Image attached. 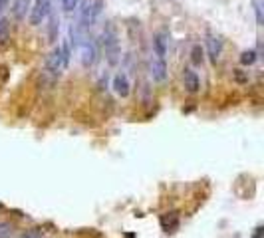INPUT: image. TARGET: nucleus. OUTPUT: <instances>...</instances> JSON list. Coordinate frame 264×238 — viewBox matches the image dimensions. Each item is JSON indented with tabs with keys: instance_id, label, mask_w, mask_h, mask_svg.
I'll use <instances>...</instances> for the list:
<instances>
[{
	"instance_id": "obj_5",
	"label": "nucleus",
	"mask_w": 264,
	"mask_h": 238,
	"mask_svg": "<svg viewBox=\"0 0 264 238\" xmlns=\"http://www.w3.org/2000/svg\"><path fill=\"white\" fill-rule=\"evenodd\" d=\"M52 12V0H36L30 8V22L32 26H40Z\"/></svg>"
},
{
	"instance_id": "obj_12",
	"label": "nucleus",
	"mask_w": 264,
	"mask_h": 238,
	"mask_svg": "<svg viewBox=\"0 0 264 238\" xmlns=\"http://www.w3.org/2000/svg\"><path fill=\"white\" fill-rule=\"evenodd\" d=\"M191 60H193V64H203V60H205V52H203V48H201V46H193V50H191Z\"/></svg>"
},
{
	"instance_id": "obj_11",
	"label": "nucleus",
	"mask_w": 264,
	"mask_h": 238,
	"mask_svg": "<svg viewBox=\"0 0 264 238\" xmlns=\"http://www.w3.org/2000/svg\"><path fill=\"white\" fill-rule=\"evenodd\" d=\"M8 34H10V24H8V18L0 14V42L8 40Z\"/></svg>"
},
{
	"instance_id": "obj_18",
	"label": "nucleus",
	"mask_w": 264,
	"mask_h": 238,
	"mask_svg": "<svg viewBox=\"0 0 264 238\" xmlns=\"http://www.w3.org/2000/svg\"><path fill=\"white\" fill-rule=\"evenodd\" d=\"M8 2L10 0H0V14L4 12V8H8Z\"/></svg>"
},
{
	"instance_id": "obj_10",
	"label": "nucleus",
	"mask_w": 264,
	"mask_h": 238,
	"mask_svg": "<svg viewBox=\"0 0 264 238\" xmlns=\"http://www.w3.org/2000/svg\"><path fill=\"white\" fill-rule=\"evenodd\" d=\"M167 50H169V40H167V36H165V34H155V38H153V52H155L157 56L165 58V56H167Z\"/></svg>"
},
{
	"instance_id": "obj_17",
	"label": "nucleus",
	"mask_w": 264,
	"mask_h": 238,
	"mask_svg": "<svg viewBox=\"0 0 264 238\" xmlns=\"http://www.w3.org/2000/svg\"><path fill=\"white\" fill-rule=\"evenodd\" d=\"M22 238H42V234H40L38 230H32V232H28V234H24Z\"/></svg>"
},
{
	"instance_id": "obj_4",
	"label": "nucleus",
	"mask_w": 264,
	"mask_h": 238,
	"mask_svg": "<svg viewBox=\"0 0 264 238\" xmlns=\"http://www.w3.org/2000/svg\"><path fill=\"white\" fill-rule=\"evenodd\" d=\"M147 70H149L151 79L157 83H163L167 79V62H165V58L157 56L155 52H151V56L147 60Z\"/></svg>"
},
{
	"instance_id": "obj_15",
	"label": "nucleus",
	"mask_w": 264,
	"mask_h": 238,
	"mask_svg": "<svg viewBox=\"0 0 264 238\" xmlns=\"http://www.w3.org/2000/svg\"><path fill=\"white\" fill-rule=\"evenodd\" d=\"M60 2H62V8L66 12H74L80 6V0H60Z\"/></svg>"
},
{
	"instance_id": "obj_16",
	"label": "nucleus",
	"mask_w": 264,
	"mask_h": 238,
	"mask_svg": "<svg viewBox=\"0 0 264 238\" xmlns=\"http://www.w3.org/2000/svg\"><path fill=\"white\" fill-rule=\"evenodd\" d=\"M254 12H256V22L262 24V0H254Z\"/></svg>"
},
{
	"instance_id": "obj_8",
	"label": "nucleus",
	"mask_w": 264,
	"mask_h": 238,
	"mask_svg": "<svg viewBox=\"0 0 264 238\" xmlns=\"http://www.w3.org/2000/svg\"><path fill=\"white\" fill-rule=\"evenodd\" d=\"M129 79H127V76L125 74H117L116 78H114V91L119 95V98H127L129 95Z\"/></svg>"
},
{
	"instance_id": "obj_7",
	"label": "nucleus",
	"mask_w": 264,
	"mask_h": 238,
	"mask_svg": "<svg viewBox=\"0 0 264 238\" xmlns=\"http://www.w3.org/2000/svg\"><path fill=\"white\" fill-rule=\"evenodd\" d=\"M206 52L213 62H219L223 56V42L217 36H206Z\"/></svg>"
},
{
	"instance_id": "obj_13",
	"label": "nucleus",
	"mask_w": 264,
	"mask_h": 238,
	"mask_svg": "<svg viewBox=\"0 0 264 238\" xmlns=\"http://www.w3.org/2000/svg\"><path fill=\"white\" fill-rule=\"evenodd\" d=\"M240 62H242L244 66H252V64L256 62V52H254V50H244V52L240 54Z\"/></svg>"
},
{
	"instance_id": "obj_1",
	"label": "nucleus",
	"mask_w": 264,
	"mask_h": 238,
	"mask_svg": "<svg viewBox=\"0 0 264 238\" xmlns=\"http://www.w3.org/2000/svg\"><path fill=\"white\" fill-rule=\"evenodd\" d=\"M101 10H103V0H84L82 8H80V22H78V26L82 30L91 28L97 22Z\"/></svg>"
},
{
	"instance_id": "obj_14",
	"label": "nucleus",
	"mask_w": 264,
	"mask_h": 238,
	"mask_svg": "<svg viewBox=\"0 0 264 238\" xmlns=\"http://www.w3.org/2000/svg\"><path fill=\"white\" fill-rule=\"evenodd\" d=\"M14 234V226L10 222H0V238H10Z\"/></svg>"
},
{
	"instance_id": "obj_6",
	"label": "nucleus",
	"mask_w": 264,
	"mask_h": 238,
	"mask_svg": "<svg viewBox=\"0 0 264 238\" xmlns=\"http://www.w3.org/2000/svg\"><path fill=\"white\" fill-rule=\"evenodd\" d=\"M181 78H183V85H185V89L189 93H197L201 89V79H199L197 72H193L191 68H185Z\"/></svg>"
},
{
	"instance_id": "obj_9",
	"label": "nucleus",
	"mask_w": 264,
	"mask_h": 238,
	"mask_svg": "<svg viewBox=\"0 0 264 238\" xmlns=\"http://www.w3.org/2000/svg\"><path fill=\"white\" fill-rule=\"evenodd\" d=\"M30 8H32V0H14L12 14L16 20H24L26 14H30Z\"/></svg>"
},
{
	"instance_id": "obj_2",
	"label": "nucleus",
	"mask_w": 264,
	"mask_h": 238,
	"mask_svg": "<svg viewBox=\"0 0 264 238\" xmlns=\"http://www.w3.org/2000/svg\"><path fill=\"white\" fill-rule=\"evenodd\" d=\"M68 64H70V56H66L64 50H62V46H58V48H54V50H52V54L48 56V60H46V70H48L52 76H62V74L66 72Z\"/></svg>"
},
{
	"instance_id": "obj_3",
	"label": "nucleus",
	"mask_w": 264,
	"mask_h": 238,
	"mask_svg": "<svg viewBox=\"0 0 264 238\" xmlns=\"http://www.w3.org/2000/svg\"><path fill=\"white\" fill-rule=\"evenodd\" d=\"M101 42L105 48V54L110 56V62H116V58L119 54V42H117V32L110 22L105 24V28L101 32Z\"/></svg>"
}]
</instances>
